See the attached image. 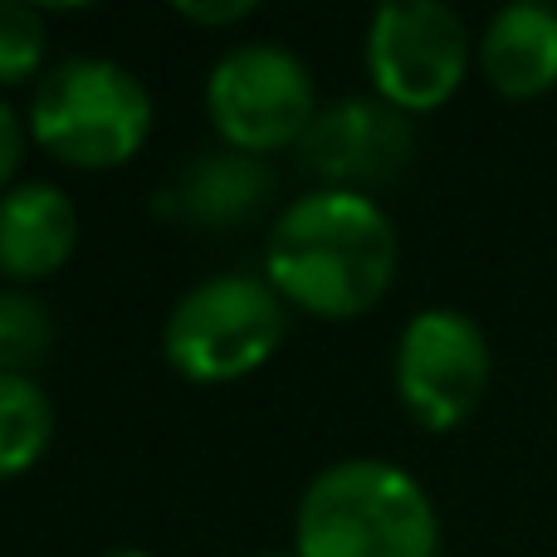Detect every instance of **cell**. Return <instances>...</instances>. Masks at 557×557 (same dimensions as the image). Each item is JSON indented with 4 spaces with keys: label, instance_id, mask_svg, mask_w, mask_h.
<instances>
[{
    "label": "cell",
    "instance_id": "52a82bcc",
    "mask_svg": "<svg viewBox=\"0 0 557 557\" xmlns=\"http://www.w3.org/2000/svg\"><path fill=\"white\" fill-rule=\"evenodd\" d=\"M490 337L460 308H425L401 327L396 343V396L425 431L460 425L490 392Z\"/></svg>",
    "mask_w": 557,
    "mask_h": 557
},
{
    "label": "cell",
    "instance_id": "9a60e30c",
    "mask_svg": "<svg viewBox=\"0 0 557 557\" xmlns=\"http://www.w3.org/2000/svg\"><path fill=\"white\" fill-rule=\"evenodd\" d=\"M20 157H25V123H20V113L0 98V196L15 186Z\"/></svg>",
    "mask_w": 557,
    "mask_h": 557
},
{
    "label": "cell",
    "instance_id": "7a4b0ae2",
    "mask_svg": "<svg viewBox=\"0 0 557 557\" xmlns=\"http://www.w3.org/2000/svg\"><path fill=\"white\" fill-rule=\"evenodd\" d=\"M294 557H441L431 494L392 460L327 465L298 499Z\"/></svg>",
    "mask_w": 557,
    "mask_h": 557
},
{
    "label": "cell",
    "instance_id": "3957f363",
    "mask_svg": "<svg viewBox=\"0 0 557 557\" xmlns=\"http://www.w3.org/2000/svg\"><path fill=\"white\" fill-rule=\"evenodd\" d=\"M29 137L54 162L78 172H108L133 162L152 137V94L133 69L113 59H64L35 84Z\"/></svg>",
    "mask_w": 557,
    "mask_h": 557
},
{
    "label": "cell",
    "instance_id": "7c38bea8",
    "mask_svg": "<svg viewBox=\"0 0 557 557\" xmlns=\"http://www.w3.org/2000/svg\"><path fill=\"white\" fill-rule=\"evenodd\" d=\"M49 435H54V406L35 376H0V480H15L39 465Z\"/></svg>",
    "mask_w": 557,
    "mask_h": 557
},
{
    "label": "cell",
    "instance_id": "5bb4252c",
    "mask_svg": "<svg viewBox=\"0 0 557 557\" xmlns=\"http://www.w3.org/2000/svg\"><path fill=\"white\" fill-rule=\"evenodd\" d=\"M49 25L45 10L25 0H0V88L29 84L45 64Z\"/></svg>",
    "mask_w": 557,
    "mask_h": 557
},
{
    "label": "cell",
    "instance_id": "8fae6325",
    "mask_svg": "<svg viewBox=\"0 0 557 557\" xmlns=\"http://www.w3.org/2000/svg\"><path fill=\"white\" fill-rule=\"evenodd\" d=\"M480 69L504 98H543L557 88V10L539 0L494 10L480 35Z\"/></svg>",
    "mask_w": 557,
    "mask_h": 557
},
{
    "label": "cell",
    "instance_id": "9c48e42d",
    "mask_svg": "<svg viewBox=\"0 0 557 557\" xmlns=\"http://www.w3.org/2000/svg\"><path fill=\"white\" fill-rule=\"evenodd\" d=\"M270 196L274 172L264 157L215 147V152H196V162H186L172 186H162L157 211L201 231H235V225H250L270 206Z\"/></svg>",
    "mask_w": 557,
    "mask_h": 557
},
{
    "label": "cell",
    "instance_id": "6da1fadb",
    "mask_svg": "<svg viewBox=\"0 0 557 557\" xmlns=\"http://www.w3.org/2000/svg\"><path fill=\"white\" fill-rule=\"evenodd\" d=\"M264 278L313 318H362L396 278V225L372 196L318 191L288 201L264 240Z\"/></svg>",
    "mask_w": 557,
    "mask_h": 557
},
{
    "label": "cell",
    "instance_id": "30bf717a",
    "mask_svg": "<svg viewBox=\"0 0 557 557\" xmlns=\"http://www.w3.org/2000/svg\"><path fill=\"white\" fill-rule=\"evenodd\" d=\"M78 245V211L54 182H15L0 196V274L39 284L59 274Z\"/></svg>",
    "mask_w": 557,
    "mask_h": 557
},
{
    "label": "cell",
    "instance_id": "2e32d148",
    "mask_svg": "<svg viewBox=\"0 0 557 557\" xmlns=\"http://www.w3.org/2000/svg\"><path fill=\"white\" fill-rule=\"evenodd\" d=\"M176 15L191 25H240L255 15V0H182Z\"/></svg>",
    "mask_w": 557,
    "mask_h": 557
},
{
    "label": "cell",
    "instance_id": "8992f818",
    "mask_svg": "<svg viewBox=\"0 0 557 557\" xmlns=\"http://www.w3.org/2000/svg\"><path fill=\"white\" fill-rule=\"evenodd\" d=\"M470 69V29L441 0H392L367 25V78L401 113L450 103Z\"/></svg>",
    "mask_w": 557,
    "mask_h": 557
},
{
    "label": "cell",
    "instance_id": "ac0fdd59",
    "mask_svg": "<svg viewBox=\"0 0 557 557\" xmlns=\"http://www.w3.org/2000/svg\"><path fill=\"white\" fill-rule=\"evenodd\" d=\"M260 557H294V553H260Z\"/></svg>",
    "mask_w": 557,
    "mask_h": 557
},
{
    "label": "cell",
    "instance_id": "277c9868",
    "mask_svg": "<svg viewBox=\"0 0 557 557\" xmlns=\"http://www.w3.org/2000/svg\"><path fill=\"white\" fill-rule=\"evenodd\" d=\"M284 343V298L260 274H215L191 284L166 313L162 352L186 382H235Z\"/></svg>",
    "mask_w": 557,
    "mask_h": 557
},
{
    "label": "cell",
    "instance_id": "4fadbf2b",
    "mask_svg": "<svg viewBox=\"0 0 557 557\" xmlns=\"http://www.w3.org/2000/svg\"><path fill=\"white\" fill-rule=\"evenodd\" d=\"M54 352L49 304L25 288H0V376H29Z\"/></svg>",
    "mask_w": 557,
    "mask_h": 557
},
{
    "label": "cell",
    "instance_id": "ba28073f",
    "mask_svg": "<svg viewBox=\"0 0 557 557\" xmlns=\"http://www.w3.org/2000/svg\"><path fill=\"white\" fill-rule=\"evenodd\" d=\"M416 157L411 113L392 108L386 98H337L318 108L313 127L298 143V162L327 186V191L367 196L396 182Z\"/></svg>",
    "mask_w": 557,
    "mask_h": 557
},
{
    "label": "cell",
    "instance_id": "e0dca14e",
    "mask_svg": "<svg viewBox=\"0 0 557 557\" xmlns=\"http://www.w3.org/2000/svg\"><path fill=\"white\" fill-rule=\"evenodd\" d=\"M103 557H147V553H137V548H113V553H103Z\"/></svg>",
    "mask_w": 557,
    "mask_h": 557
},
{
    "label": "cell",
    "instance_id": "5b68a950",
    "mask_svg": "<svg viewBox=\"0 0 557 557\" xmlns=\"http://www.w3.org/2000/svg\"><path fill=\"white\" fill-rule=\"evenodd\" d=\"M206 113L221 143L235 152L264 157L278 147H298L318 117L313 74L294 49L274 39L235 45L231 54L215 59L206 78Z\"/></svg>",
    "mask_w": 557,
    "mask_h": 557
}]
</instances>
